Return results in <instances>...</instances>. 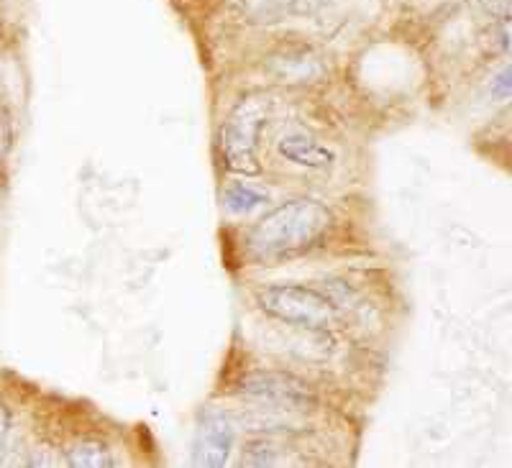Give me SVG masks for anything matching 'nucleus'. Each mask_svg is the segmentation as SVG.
<instances>
[{
    "instance_id": "nucleus-1",
    "label": "nucleus",
    "mask_w": 512,
    "mask_h": 468,
    "mask_svg": "<svg viewBox=\"0 0 512 468\" xmlns=\"http://www.w3.org/2000/svg\"><path fill=\"white\" fill-rule=\"evenodd\" d=\"M331 210L318 200L297 197L269 210L246 236V249L256 261H280L305 254L331 228Z\"/></svg>"
},
{
    "instance_id": "nucleus-2",
    "label": "nucleus",
    "mask_w": 512,
    "mask_h": 468,
    "mask_svg": "<svg viewBox=\"0 0 512 468\" xmlns=\"http://www.w3.org/2000/svg\"><path fill=\"white\" fill-rule=\"evenodd\" d=\"M256 302L267 315L297 328L323 330L336 318V305L326 295L300 284H272L259 289Z\"/></svg>"
},
{
    "instance_id": "nucleus-3",
    "label": "nucleus",
    "mask_w": 512,
    "mask_h": 468,
    "mask_svg": "<svg viewBox=\"0 0 512 468\" xmlns=\"http://www.w3.org/2000/svg\"><path fill=\"white\" fill-rule=\"evenodd\" d=\"M267 105L259 98H249L233 110L221 131V151L228 169L239 174H259V156H256V144L262 133L264 121H267Z\"/></svg>"
},
{
    "instance_id": "nucleus-4",
    "label": "nucleus",
    "mask_w": 512,
    "mask_h": 468,
    "mask_svg": "<svg viewBox=\"0 0 512 468\" xmlns=\"http://www.w3.org/2000/svg\"><path fill=\"white\" fill-rule=\"evenodd\" d=\"M239 392L251 402H259L277 412H310L318 405L313 389L303 379L285 371H256V374L244 376Z\"/></svg>"
},
{
    "instance_id": "nucleus-5",
    "label": "nucleus",
    "mask_w": 512,
    "mask_h": 468,
    "mask_svg": "<svg viewBox=\"0 0 512 468\" xmlns=\"http://www.w3.org/2000/svg\"><path fill=\"white\" fill-rule=\"evenodd\" d=\"M236 428L233 420L223 410H205L195 425L192 438V463L203 468L226 466L233 451Z\"/></svg>"
},
{
    "instance_id": "nucleus-6",
    "label": "nucleus",
    "mask_w": 512,
    "mask_h": 468,
    "mask_svg": "<svg viewBox=\"0 0 512 468\" xmlns=\"http://www.w3.org/2000/svg\"><path fill=\"white\" fill-rule=\"evenodd\" d=\"M280 154L287 162L310 169H328L336 162V154L328 146L318 144L313 136H305V133H287L280 141Z\"/></svg>"
},
{
    "instance_id": "nucleus-7",
    "label": "nucleus",
    "mask_w": 512,
    "mask_h": 468,
    "mask_svg": "<svg viewBox=\"0 0 512 468\" xmlns=\"http://www.w3.org/2000/svg\"><path fill=\"white\" fill-rule=\"evenodd\" d=\"M67 463L72 468H103V466H113L111 451L105 448V445L93 443V440H85V443L75 445L72 451H67Z\"/></svg>"
},
{
    "instance_id": "nucleus-8",
    "label": "nucleus",
    "mask_w": 512,
    "mask_h": 468,
    "mask_svg": "<svg viewBox=\"0 0 512 468\" xmlns=\"http://www.w3.org/2000/svg\"><path fill=\"white\" fill-rule=\"evenodd\" d=\"M223 203H226V208L231 210V213L244 215V213H251V210H256L259 205H267L269 197L249 185H231L226 190V195H223Z\"/></svg>"
},
{
    "instance_id": "nucleus-9",
    "label": "nucleus",
    "mask_w": 512,
    "mask_h": 468,
    "mask_svg": "<svg viewBox=\"0 0 512 468\" xmlns=\"http://www.w3.org/2000/svg\"><path fill=\"white\" fill-rule=\"evenodd\" d=\"M492 93L500 95L502 100L510 98V67H505V70L500 72V77L492 82Z\"/></svg>"
},
{
    "instance_id": "nucleus-10",
    "label": "nucleus",
    "mask_w": 512,
    "mask_h": 468,
    "mask_svg": "<svg viewBox=\"0 0 512 468\" xmlns=\"http://www.w3.org/2000/svg\"><path fill=\"white\" fill-rule=\"evenodd\" d=\"M6 440H8V412L6 407L0 405V458H3V451H6Z\"/></svg>"
}]
</instances>
